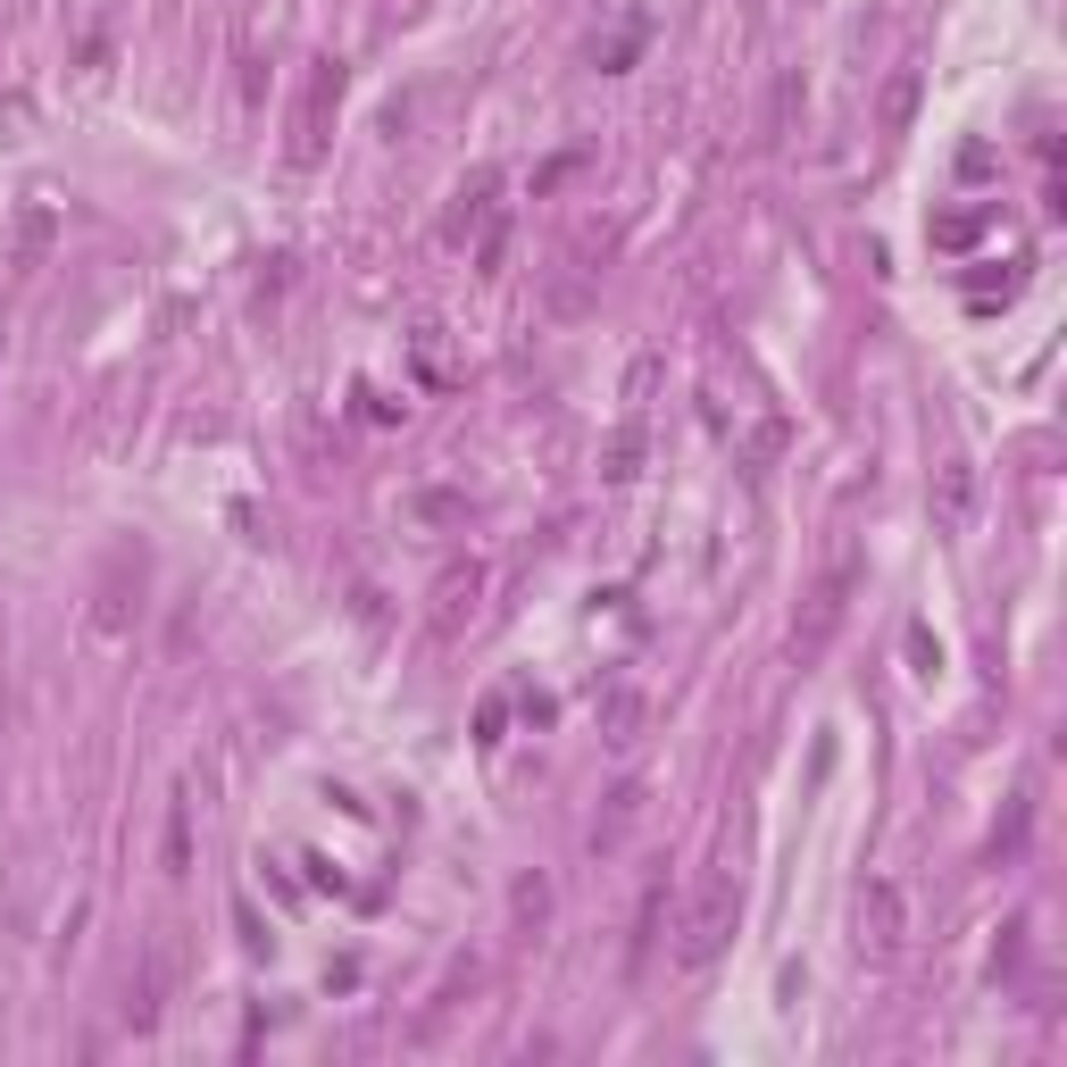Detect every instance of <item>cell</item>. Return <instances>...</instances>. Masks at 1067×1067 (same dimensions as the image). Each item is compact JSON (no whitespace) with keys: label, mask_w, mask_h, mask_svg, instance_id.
Listing matches in <instances>:
<instances>
[{"label":"cell","mask_w":1067,"mask_h":1067,"mask_svg":"<svg viewBox=\"0 0 1067 1067\" xmlns=\"http://www.w3.org/2000/svg\"><path fill=\"white\" fill-rule=\"evenodd\" d=\"M642 726H651V701H642V693H626V684H618V693H600V743H609V750H634Z\"/></svg>","instance_id":"cell-8"},{"label":"cell","mask_w":1067,"mask_h":1067,"mask_svg":"<svg viewBox=\"0 0 1067 1067\" xmlns=\"http://www.w3.org/2000/svg\"><path fill=\"white\" fill-rule=\"evenodd\" d=\"M334 100H342V58H318V67H309V93H300V117H292V159L300 168H318L326 126H334Z\"/></svg>","instance_id":"cell-3"},{"label":"cell","mask_w":1067,"mask_h":1067,"mask_svg":"<svg viewBox=\"0 0 1067 1067\" xmlns=\"http://www.w3.org/2000/svg\"><path fill=\"white\" fill-rule=\"evenodd\" d=\"M975 225H984L975 209H951V217H935V243H942V250H959V243H975Z\"/></svg>","instance_id":"cell-19"},{"label":"cell","mask_w":1067,"mask_h":1067,"mask_svg":"<svg viewBox=\"0 0 1067 1067\" xmlns=\"http://www.w3.org/2000/svg\"><path fill=\"white\" fill-rule=\"evenodd\" d=\"M576 168H584V150H559V159H543V168H534V201H551V192H559Z\"/></svg>","instance_id":"cell-18"},{"label":"cell","mask_w":1067,"mask_h":1067,"mask_svg":"<svg viewBox=\"0 0 1067 1067\" xmlns=\"http://www.w3.org/2000/svg\"><path fill=\"white\" fill-rule=\"evenodd\" d=\"M918 93H926L918 67H893V75H884V93H876V126L884 134H909V126H918Z\"/></svg>","instance_id":"cell-9"},{"label":"cell","mask_w":1067,"mask_h":1067,"mask_svg":"<svg viewBox=\"0 0 1067 1067\" xmlns=\"http://www.w3.org/2000/svg\"><path fill=\"white\" fill-rule=\"evenodd\" d=\"M860 584H867L860 559H834V567H825V576L801 593V609H792V659H801V668H818V659L834 651V634L851 626V600H860Z\"/></svg>","instance_id":"cell-1"},{"label":"cell","mask_w":1067,"mask_h":1067,"mask_svg":"<svg viewBox=\"0 0 1067 1067\" xmlns=\"http://www.w3.org/2000/svg\"><path fill=\"white\" fill-rule=\"evenodd\" d=\"M476 600H484V567L476 559L442 567V584H434V634H459V626L476 618Z\"/></svg>","instance_id":"cell-5"},{"label":"cell","mask_w":1067,"mask_h":1067,"mask_svg":"<svg viewBox=\"0 0 1067 1067\" xmlns=\"http://www.w3.org/2000/svg\"><path fill=\"white\" fill-rule=\"evenodd\" d=\"M634 468H642V426H618V434H609V450H600V476H609V484H626Z\"/></svg>","instance_id":"cell-14"},{"label":"cell","mask_w":1067,"mask_h":1067,"mask_svg":"<svg viewBox=\"0 0 1067 1067\" xmlns=\"http://www.w3.org/2000/svg\"><path fill=\"white\" fill-rule=\"evenodd\" d=\"M1017 959H1026V926H1001V951H993V975H1017Z\"/></svg>","instance_id":"cell-25"},{"label":"cell","mask_w":1067,"mask_h":1067,"mask_svg":"<svg viewBox=\"0 0 1067 1067\" xmlns=\"http://www.w3.org/2000/svg\"><path fill=\"white\" fill-rule=\"evenodd\" d=\"M900 951V893L884 876L860 884V959H893Z\"/></svg>","instance_id":"cell-4"},{"label":"cell","mask_w":1067,"mask_h":1067,"mask_svg":"<svg viewBox=\"0 0 1067 1067\" xmlns=\"http://www.w3.org/2000/svg\"><path fill=\"white\" fill-rule=\"evenodd\" d=\"M509 909H518V926H525V935H534V926L551 918V876H525L518 893H509Z\"/></svg>","instance_id":"cell-15"},{"label":"cell","mask_w":1067,"mask_h":1067,"mask_svg":"<svg viewBox=\"0 0 1067 1067\" xmlns=\"http://www.w3.org/2000/svg\"><path fill=\"white\" fill-rule=\"evenodd\" d=\"M642 34H651V25H626V34H609V42H600V75H618V67H634V51H642Z\"/></svg>","instance_id":"cell-16"},{"label":"cell","mask_w":1067,"mask_h":1067,"mask_svg":"<svg viewBox=\"0 0 1067 1067\" xmlns=\"http://www.w3.org/2000/svg\"><path fill=\"white\" fill-rule=\"evenodd\" d=\"M659 926H668V876H651V893H642V909H634V942H626V968H651V951H659Z\"/></svg>","instance_id":"cell-10"},{"label":"cell","mask_w":1067,"mask_h":1067,"mask_svg":"<svg viewBox=\"0 0 1067 1067\" xmlns=\"http://www.w3.org/2000/svg\"><path fill=\"white\" fill-rule=\"evenodd\" d=\"M501 726H509V701H484V709H476V734H484V743H501Z\"/></svg>","instance_id":"cell-26"},{"label":"cell","mask_w":1067,"mask_h":1067,"mask_svg":"<svg viewBox=\"0 0 1067 1067\" xmlns=\"http://www.w3.org/2000/svg\"><path fill=\"white\" fill-rule=\"evenodd\" d=\"M168 867H175V876L192 867V809H184V801L168 809Z\"/></svg>","instance_id":"cell-17"},{"label":"cell","mask_w":1067,"mask_h":1067,"mask_svg":"<svg viewBox=\"0 0 1067 1067\" xmlns=\"http://www.w3.org/2000/svg\"><path fill=\"white\" fill-rule=\"evenodd\" d=\"M417 518L450 525V518H468V501H459V492H417Z\"/></svg>","instance_id":"cell-22"},{"label":"cell","mask_w":1067,"mask_h":1067,"mask_svg":"<svg viewBox=\"0 0 1067 1067\" xmlns=\"http://www.w3.org/2000/svg\"><path fill=\"white\" fill-rule=\"evenodd\" d=\"M642 801H651V792H642V785H618V792H609V801H600V818H593V860H609V851H618L626 834H634Z\"/></svg>","instance_id":"cell-7"},{"label":"cell","mask_w":1067,"mask_h":1067,"mask_svg":"<svg viewBox=\"0 0 1067 1067\" xmlns=\"http://www.w3.org/2000/svg\"><path fill=\"white\" fill-rule=\"evenodd\" d=\"M1017 843H1026V801H1010V818L993 834V860H1017Z\"/></svg>","instance_id":"cell-20"},{"label":"cell","mask_w":1067,"mask_h":1067,"mask_svg":"<svg viewBox=\"0 0 1067 1067\" xmlns=\"http://www.w3.org/2000/svg\"><path fill=\"white\" fill-rule=\"evenodd\" d=\"M734 926H743V884L709 876L693 893V909H684V926H675V959H684V968H709V959L734 942Z\"/></svg>","instance_id":"cell-2"},{"label":"cell","mask_w":1067,"mask_h":1067,"mask_svg":"<svg viewBox=\"0 0 1067 1067\" xmlns=\"http://www.w3.org/2000/svg\"><path fill=\"white\" fill-rule=\"evenodd\" d=\"M417 375H426V384H450V359H442L434 334H417Z\"/></svg>","instance_id":"cell-24"},{"label":"cell","mask_w":1067,"mask_h":1067,"mask_svg":"<svg viewBox=\"0 0 1067 1067\" xmlns=\"http://www.w3.org/2000/svg\"><path fill=\"white\" fill-rule=\"evenodd\" d=\"M968 509H975V468H968V459H942V468H935V525L959 534Z\"/></svg>","instance_id":"cell-6"},{"label":"cell","mask_w":1067,"mask_h":1067,"mask_svg":"<svg viewBox=\"0 0 1067 1067\" xmlns=\"http://www.w3.org/2000/svg\"><path fill=\"white\" fill-rule=\"evenodd\" d=\"M801 109H809V93H801V67H785V75H776V93H768V142H792Z\"/></svg>","instance_id":"cell-12"},{"label":"cell","mask_w":1067,"mask_h":1067,"mask_svg":"<svg viewBox=\"0 0 1067 1067\" xmlns=\"http://www.w3.org/2000/svg\"><path fill=\"white\" fill-rule=\"evenodd\" d=\"M501 259H509V225H484V243H476V267H484V276H501Z\"/></svg>","instance_id":"cell-23"},{"label":"cell","mask_w":1067,"mask_h":1067,"mask_svg":"<svg viewBox=\"0 0 1067 1067\" xmlns=\"http://www.w3.org/2000/svg\"><path fill=\"white\" fill-rule=\"evenodd\" d=\"M776 450H785V426H759V434H750V442H743V459H750V476L768 468Z\"/></svg>","instance_id":"cell-21"},{"label":"cell","mask_w":1067,"mask_h":1067,"mask_svg":"<svg viewBox=\"0 0 1067 1067\" xmlns=\"http://www.w3.org/2000/svg\"><path fill=\"white\" fill-rule=\"evenodd\" d=\"M484 201H492V175L476 168L459 184V201H450V217H442V243H468V225H484Z\"/></svg>","instance_id":"cell-13"},{"label":"cell","mask_w":1067,"mask_h":1067,"mask_svg":"<svg viewBox=\"0 0 1067 1067\" xmlns=\"http://www.w3.org/2000/svg\"><path fill=\"white\" fill-rule=\"evenodd\" d=\"M168 951H150V968L126 984V1026H159V1001H168Z\"/></svg>","instance_id":"cell-11"}]
</instances>
